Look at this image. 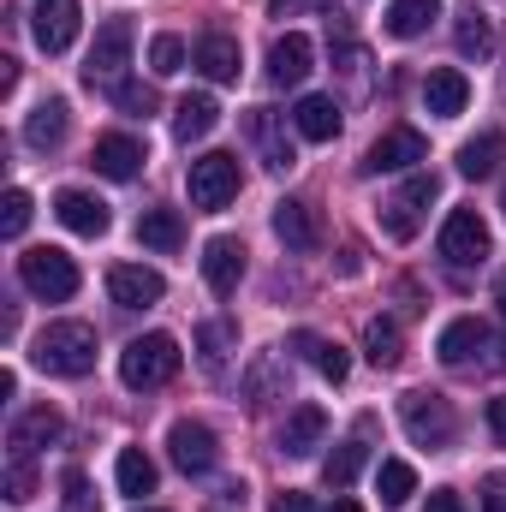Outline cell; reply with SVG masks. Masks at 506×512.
<instances>
[{
    "mask_svg": "<svg viewBox=\"0 0 506 512\" xmlns=\"http://www.w3.org/2000/svg\"><path fill=\"white\" fill-rule=\"evenodd\" d=\"M364 459H370V447H364V441H340V447L322 459V483H328V489H346V483L364 471Z\"/></svg>",
    "mask_w": 506,
    "mask_h": 512,
    "instance_id": "836d02e7",
    "label": "cell"
},
{
    "mask_svg": "<svg viewBox=\"0 0 506 512\" xmlns=\"http://www.w3.org/2000/svg\"><path fill=\"white\" fill-rule=\"evenodd\" d=\"M495 298H501V310H506V268H501V280H495Z\"/></svg>",
    "mask_w": 506,
    "mask_h": 512,
    "instance_id": "681fc988",
    "label": "cell"
},
{
    "mask_svg": "<svg viewBox=\"0 0 506 512\" xmlns=\"http://www.w3.org/2000/svg\"><path fill=\"white\" fill-rule=\"evenodd\" d=\"M66 501H72L78 512L90 507V483H84V471H66Z\"/></svg>",
    "mask_w": 506,
    "mask_h": 512,
    "instance_id": "b9f144b4",
    "label": "cell"
},
{
    "mask_svg": "<svg viewBox=\"0 0 506 512\" xmlns=\"http://www.w3.org/2000/svg\"><path fill=\"white\" fill-rule=\"evenodd\" d=\"M501 155H506V137L501 131H483V137H471V143L459 149V173H465V179H489V173L501 167Z\"/></svg>",
    "mask_w": 506,
    "mask_h": 512,
    "instance_id": "1f68e13d",
    "label": "cell"
},
{
    "mask_svg": "<svg viewBox=\"0 0 506 512\" xmlns=\"http://www.w3.org/2000/svg\"><path fill=\"white\" fill-rule=\"evenodd\" d=\"M78 24H84V6L78 0H36V48L42 54H66L78 42Z\"/></svg>",
    "mask_w": 506,
    "mask_h": 512,
    "instance_id": "5bb4252c",
    "label": "cell"
},
{
    "mask_svg": "<svg viewBox=\"0 0 506 512\" xmlns=\"http://www.w3.org/2000/svg\"><path fill=\"white\" fill-rule=\"evenodd\" d=\"M143 512H155V507H143Z\"/></svg>",
    "mask_w": 506,
    "mask_h": 512,
    "instance_id": "f907efd6",
    "label": "cell"
},
{
    "mask_svg": "<svg viewBox=\"0 0 506 512\" xmlns=\"http://www.w3.org/2000/svg\"><path fill=\"white\" fill-rule=\"evenodd\" d=\"M60 137H66V102H60V96H48V102L24 120V143H30V149H54Z\"/></svg>",
    "mask_w": 506,
    "mask_h": 512,
    "instance_id": "d6a6232c",
    "label": "cell"
},
{
    "mask_svg": "<svg viewBox=\"0 0 506 512\" xmlns=\"http://www.w3.org/2000/svg\"><path fill=\"white\" fill-rule=\"evenodd\" d=\"M441 256H447L453 268H477V262L489 256V227H483L477 209H453V215H447V227H441Z\"/></svg>",
    "mask_w": 506,
    "mask_h": 512,
    "instance_id": "30bf717a",
    "label": "cell"
},
{
    "mask_svg": "<svg viewBox=\"0 0 506 512\" xmlns=\"http://www.w3.org/2000/svg\"><path fill=\"white\" fill-rule=\"evenodd\" d=\"M435 12H441V0H393L381 24H387V36L411 42V36H423V30H429V18H435Z\"/></svg>",
    "mask_w": 506,
    "mask_h": 512,
    "instance_id": "f546056e",
    "label": "cell"
},
{
    "mask_svg": "<svg viewBox=\"0 0 506 512\" xmlns=\"http://www.w3.org/2000/svg\"><path fill=\"white\" fill-rule=\"evenodd\" d=\"M245 137L256 143V155H262L268 173H292V167H298V143H292V131H286V114L251 108V114H245Z\"/></svg>",
    "mask_w": 506,
    "mask_h": 512,
    "instance_id": "ba28073f",
    "label": "cell"
},
{
    "mask_svg": "<svg viewBox=\"0 0 506 512\" xmlns=\"http://www.w3.org/2000/svg\"><path fill=\"white\" fill-rule=\"evenodd\" d=\"M483 352H495V334H489V322H477V316L447 322V328H441V340H435V358H441V364H453V370L477 364Z\"/></svg>",
    "mask_w": 506,
    "mask_h": 512,
    "instance_id": "4fadbf2b",
    "label": "cell"
},
{
    "mask_svg": "<svg viewBox=\"0 0 506 512\" xmlns=\"http://www.w3.org/2000/svg\"><path fill=\"white\" fill-rule=\"evenodd\" d=\"M137 239L149 245V251L173 256L185 245V221H179V209H143V221H137Z\"/></svg>",
    "mask_w": 506,
    "mask_h": 512,
    "instance_id": "4316f807",
    "label": "cell"
},
{
    "mask_svg": "<svg viewBox=\"0 0 506 512\" xmlns=\"http://www.w3.org/2000/svg\"><path fill=\"white\" fill-rule=\"evenodd\" d=\"M108 298H114L120 310H149V304L167 298V280H161L155 268H143V262H114V268H108Z\"/></svg>",
    "mask_w": 506,
    "mask_h": 512,
    "instance_id": "8fae6325",
    "label": "cell"
},
{
    "mask_svg": "<svg viewBox=\"0 0 506 512\" xmlns=\"http://www.w3.org/2000/svg\"><path fill=\"white\" fill-rule=\"evenodd\" d=\"M149 72H155V78L185 72V42H179V36H155V42H149Z\"/></svg>",
    "mask_w": 506,
    "mask_h": 512,
    "instance_id": "74e56055",
    "label": "cell"
},
{
    "mask_svg": "<svg viewBox=\"0 0 506 512\" xmlns=\"http://www.w3.org/2000/svg\"><path fill=\"white\" fill-rule=\"evenodd\" d=\"M435 197H441V179H435V173H411V179L399 185V197L381 209V233H387V239H411V233H417V215H423Z\"/></svg>",
    "mask_w": 506,
    "mask_h": 512,
    "instance_id": "9c48e42d",
    "label": "cell"
},
{
    "mask_svg": "<svg viewBox=\"0 0 506 512\" xmlns=\"http://www.w3.org/2000/svg\"><path fill=\"white\" fill-rule=\"evenodd\" d=\"M310 60H316V48H310V36H298V30H286L274 48H268V78L274 84H286V90H298L304 78H310Z\"/></svg>",
    "mask_w": 506,
    "mask_h": 512,
    "instance_id": "603a6c76",
    "label": "cell"
},
{
    "mask_svg": "<svg viewBox=\"0 0 506 512\" xmlns=\"http://www.w3.org/2000/svg\"><path fill=\"white\" fill-rule=\"evenodd\" d=\"M30 358L42 376H90L96 370V328L90 322H48L30 340Z\"/></svg>",
    "mask_w": 506,
    "mask_h": 512,
    "instance_id": "6da1fadb",
    "label": "cell"
},
{
    "mask_svg": "<svg viewBox=\"0 0 506 512\" xmlns=\"http://www.w3.org/2000/svg\"><path fill=\"white\" fill-rule=\"evenodd\" d=\"M322 435H328V411H322V405H298V411H286V423H280V453H286V459H310V453L322 447Z\"/></svg>",
    "mask_w": 506,
    "mask_h": 512,
    "instance_id": "7402d4cb",
    "label": "cell"
},
{
    "mask_svg": "<svg viewBox=\"0 0 506 512\" xmlns=\"http://www.w3.org/2000/svg\"><path fill=\"white\" fill-rule=\"evenodd\" d=\"M143 143L126 137V131H108V137H96V149H90V167L102 173V179H137L143 173Z\"/></svg>",
    "mask_w": 506,
    "mask_h": 512,
    "instance_id": "d6986e66",
    "label": "cell"
},
{
    "mask_svg": "<svg viewBox=\"0 0 506 512\" xmlns=\"http://www.w3.org/2000/svg\"><path fill=\"white\" fill-rule=\"evenodd\" d=\"M114 483H120V495H131V501L155 495V459H149L143 447H120V459H114Z\"/></svg>",
    "mask_w": 506,
    "mask_h": 512,
    "instance_id": "83f0119b",
    "label": "cell"
},
{
    "mask_svg": "<svg viewBox=\"0 0 506 512\" xmlns=\"http://www.w3.org/2000/svg\"><path fill=\"white\" fill-rule=\"evenodd\" d=\"M108 96H114L120 114H155V90H149V84H114Z\"/></svg>",
    "mask_w": 506,
    "mask_h": 512,
    "instance_id": "ab89813d",
    "label": "cell"
},
{
    "mask_svg": "<svg viewBox=\"0 0 506 512\" xmlns=\"http://www.w3.org/2000/svg\"><path fill=\"white\" fill-rule=\"evenodd\" d=\"M60 429H66V423H60V411H54V405H36V411L12 417V429H6V447H12V459H24V465H30V459H36L48 441H60Z\"/></svg>",
    "mask_w": 506,
    "mask_h": 512,
    "instance_id": "9a60e30c",
    "label": "cell"
},
{
    "mask_svg": "<svg viewBox=\"0 0 506 512\" xmlns=\"http://www.w3.org/2000/svg\"><path fill=\"white\" fill-rule=\"evenodd\" d=\"M489 429H495V441L506 447V393L501 399H489Z\"/></svg>",
    "mask_w": 506,
    "mask_h": 512,
    "instance_id": "f6af8a7d",
    "label": "cell"
},
{
    "mask_svg": "<svg viewBox=\"0 0 506 512\" xmlns=\"http://www.w3.org/2000/svg\"><path fill=\"white\" fill-rule=\"evenodd\" d=\"M239 185H245V173H239V155H227V149H209L185 167V191L197 209H227L239 197Z\"/></svg>",
    "mask_w": 506,
    "mask_h": 512,
    "instance_id": "3957f363",
    "label": "cell"
},
{
    "mask_svg": "<svg viewBox=\"0 0 506 512\" xmlns=\"http://www.w3.org/2000/svg\"><path fill=\"white\" fill-rule=\"evenodd\" d=\"M417 161H429V143H423V131L393 126V131H381L376 143H370V155H364V173H405V167H417Z\"/></svg>",
    "mask_w": 506,
    "mask_h": 512,
    "instance_id": "7c38bea8",
    "label": "cell"
},
{
    "mask_svg": "<svg viewBox=\"0 0 506 512\" xmlns=\"http://www.w3.org/2000/svg\"><path fill=\"white\" fill-rule=\"evenodd\" d=\"M364 358H370L376 370H393V364H399V328H393L387 316H370V322H364Z\"/></svg>",
    "mask_w": 506,
    "mask_h": 512,
    "instance_id": "e575fe53",
    "label": "cell"
},
{
    "mask_svg": "<svg viewBox=\"0 0 506 512\" xmlns=\"http://www.w3.org/2000/svg\"><path fill=\"white\" fill-rule=\"evenodd\" d=\"M399 423H405V435L417 447H453V435H459V417H453V405L441 393H405Z\"/></svg>",
    "mask_w": 506,
    "mask_h": 512,
    "instance_id": "5b68a950",
    "label": "cell"
},
{
    "mask_svg": "<svg viewBox=\"0 0 506 512\" xmlns=\"http://www.w3.org/2000/svg\"><path fill=\"white\" fill-rule=\"evenodd\" d=\"M191 66L209 78V84H233L239 78V42L227 30H203L197 48H191Z\"/></svg>",
    "mask_w": 506,
    "mask_h": 512,
    "instance_id": "ffe728a7",
    "label": "cell"
},
{
    "mask_svg": "<svg viewBox=\"0 0 506 512\" xmlns=\"http://www.w3.org/2000/svg\"><path fill=\"white\" fill-rule=\"evenodd\" d=\"M227 346H233V328L227 322H203L197 328V358L209 376H227Z\"/></svg>",
    "mask_w": 506,
    "mask_h": 512,
    "instance_id": "d590c367",
    "label": "cell"
},
{
    "mask_svg": "<svg viewBox=\"0 0 506 512\" xmlns=\"http://www.w3.org/2000/svg\"><path fill=\"white\" fill-rule=\"evenodd\" d=\"M215 120H221V102H215V96H185V102L173 108V137H179V143H197V137L215 131Z\"/></svg>",
    "mask_w": 506,
    "mask_h": 512,
    "instance_id": "484cf974",
    "label": "cell"
},
{
    "mask_svg": "<svg viewBox=\"0 0 506 512\" xmlns=\"http://www.w3.org/2000/svg\"><path fill=\"white\" fill-rule=\"evenodd\" d=\"M18 280H24V292H36L48 304H66L78 292V262L66 251H54V245H36V251L18 256Z\"/></svg>",
    "mask_w": 506,
    "mask_h": 512,
    "instance_id": "277c9868",
    "label": "cell"
},
{
    "mask_svg": "<svg viewBox=\"0 0 506 512\" xmlns=\"http://www.w3.org/2000/svg\"><path fill=\"white\" fill-rule=\"evenodd\" d=\"M126 66H131V18H108L96 30V48L84 60V78L102 84V90H114V84H126Z\"/></svg>",
    "mask_w": 506,
    "mask_h": 512,
    "instance_id": "8992f818",
    "label": "cell"
},
{
    "mask_svg": "<svg viewBox=\"0 0 506 512\" xmlns=\"http://www.w3.org/2000/svg\"><path fill=\"white\" fill-rule=\"evenodd\" d=\"M292 131H298L304 143H334V137H340V108H334V96H298Z\"/></svg>",
    "mask_w": 506,
    "mask_h": 512,
    "instance_id": "cb8c5ba5",
    "label": "cell"
},
{
    "mask_svg": "<svg viewBox=\"0 0 506 512\" xmlns=\"http://www.w3.org/2000/svg\"><path fill=\"white\" fill-rule=\"evenodd\" d=\"M203 280H209V292L215 298H233L239 292V280H245V245L239 239H209L203 245Z\"/></svg>",
    "mask_w": 506,
    "mask_h": 512,
    "instance_id": "e0dca14e",
    "label": "cell"
},
{
    "mask_svg": "<svg viewBox=\"0 0 506 512\" xmlns=\"http://www.w3.org/2000/svg\"><path fill=\"white\" fill-rule=\"evenodd\" d=\"M501 209H506V197H501Z\"/></svg>",
    "mask_w": 506,
    "mask_h": 512,
    "instance_id": "816d5d0a",
    "label": "cell"
},
{
    "mask_svg": "<svg viewBox=\"0 0 506 512\" xmlns=\"http://www.w3.org/2000/svg\"><path fill=\"white\" fill-rule=\"evenodd\" d=\"M245 399L251 405H268V399H286V364L274 352H262L251 370H245Z\"/></svg>",
    "mask_w": 506,
    "mask_h": 512,
    "instance_id": "4dcf8cb0",
    "label": "cell"
},
{
    "mask_svg": "<svg viewBox=\"0 0 506 512\" xmlns=\"http://www.w3.org/2000/svg\"><path fill=\"white\" fill-rule=\"evenodd\" d=\"M328 512H364V507H358V501H346V495H340V501H334V507H328Z\"/></svg>",
    "mask_w": 506,
    "mask_h": 512,
    "instance_id": "c3c4849f",
    "label": "cell"
},
{
    "mask_svg": "<svg viewBox=\"0 0 506 512\" xmlns=\"http://www.w3.org/2000/svg\"><path fill=\"white\" fill-rule=\"evenodd\" d=\"M376 489H381V501H387V507H399V501H411V495H417V471H411L405 459H381Z\"/></svg>",
    "mask_w": 506,
    "mask_h": 512,
    "instance_id": "8d00e7d4",
    "label": "cell"
},
{
    "mask_svg": "<svg viewBox=\"0 0 506 512\" xmlns=\"http://www.w3.org/2000/svg\"><path fill=\"white\" fill-rule=\"evenodd\" d=\"M423 512H465V501H459L453 489H435V495H429V507H423Z\"/></svg>",
    "mask_w": 506,
    "mask_h": 512,
    "instance_id": "ee69618b",
    "label": "cell"
},
{
    "mask_svg": "<svg viewBox=\"0 0 506 512\" xmlns=\"http://www.w3.org/2000/svg\"><path fill=\"white\" fill-rule=\"evenodd\" d=\"M179 364H185V352H179L173 334H143V340H131L126 352H120V382H126L131 393H149V387L173 382Z\"/></svg>",
    "mask_w": 506,
    "mask_h": 512,
    "instance_id": "7a4b0ae2",
    "label": "cell"
},
{
    "mask_svg": "<svg viewBox=\"0 0 506 512\" xmlns=\"http://www.w3.org/2000/svg\"><path fill=\"white\" fill-rule=\"evenodd\" d=\"M6 501H12V507L36 501V471H30L24 459H12V465H6Z\"/></svg>",
    "mask_w": 506,
    "mask_h": 512,
    "instance_id": "60d3db41",
    "label": "cell"
},
{
    "mask_svg": "<svg viewBox=\"0 0 506 512\" xmlns=\"http://www.w3.org/2000/svg\"><path fill=\"white\" fill-rule=\"evenodd\" d=\"M453 42H459V54H465V60H489V54H495V18H489V12H477V6H465V12H459Z\"/></svg>",
    "mask_w": 506,
    "mask_h": 512,
    "instance_id": "f1b7e54d",
    "label": "cell"
},
{
    "mask_svg": "<svg viewBox=\"0 0 506 512\" xmlns=\"http://www.w3.org/2000/svg\"><path fill=\"white\" fill-rule=\"evenodd\" d=\"M465 102H471V78H465V72L435 66V72L423 78V108H429L435 120H459V114H465Z\"/></svg>",
    "mask_w": 506,
    "mask_h": 512,
    "instance_id": "44dd1931",
    "label": "cell"
},
{
    "mask_svg": "<svg viewBox=\"0 0 506 512\" xmlns=\"http://www.w3.org/2000/svg\"><path fill=\"white\" fill-rule=\"evenodd\" d=\"M292 352H298V358H310L328 382H346V376H352L346 346H334V340H322V334H310V328H304V334H292Z\"/></svg>",
    "mask_w": 506,
    "mask_h": 512,
    "instance_id": "d4e9b609",
    "label": "cell"
},
{
    "mask_svg": "<svg viewBox=\"0 0 506 512\" xmlns=\"http://www.w3.org/2000/svg\"><path fill=\"white\" fill-rule=\"evenodd\" d=\"M274 512H316L310 507V495H298V489H286V495H280V507Z\"/></svg>",
    "mask_w": 506,
    "mask_h": 512,
    "instance_id": "bcb514c9",
    "label": "cell"
},
{
    "mask_svg": "<svg viewBox=\"0 0 506 512\" xmlns=\"http://www.w3.org/2000/svg\"><path fill=\"white\" fill-rule=\"evenodd\" d=\"M12 84H18V60H0V96H12Z\"/></svg>",
    "mask_w": 506,
    "mask_h": 512,
    "instance_id": "7dc6e473",
    "label": "cell"
},
{
    "mask_svg": "<svg viewBox=\"0 0 506 512\" xmlns=\"http://www.w3.org/2000/svg\"><path fill=\"white\" fill-rule=\"evenodd\" d=\"M24 227H30V191H18V185H12V191H6V203H0V233H6V239H18Z\"/></svg>",
    "mask_w": 506,
    "mask_h": 512,
    "instance_id": "f35d334b",
    "label": "cell"
},
{
    "mask_svg": "<svg viewBox=\"0 0 506 512\" xmlns=\"http://www.w3.org/2000/svg\"><path fill=\"white\" fill-rule=\"evenodd\" d=\"M54 215H60V227L66 233H78V239H102L108 233V203L102 197H90V191H60L54 197Z\"/></svg>",
    "mask_w": 506,
    "mask_h": 512,
    "instance_id": "ac0fdd59",
    "label": "cell"
},
{
    "mask_svg": "<svg viewBox=\"0 0 506 512\" xmlns=\"http://www.w3.org/2000/svg\"><path fill=\"white\" fill-rule=\"evenodd\" d=\"M483 512H506V477H489L483 483Z\"/></svg>",
    "mask_w": 506,
    "mask_h": 512,
    "instance_id": "7bdbcfd3",
    "label": "cell"
},
{
    "mask_svg": "<svg viewBox=\"0 0 506 512\" xmlns=\"http://www.w3.org/2000/svg\"><path fill=\"white\" fill-rule=\"evenodd\" d=\"M167 453H173V465H179L185 477H209V471L221 465V441H215V429L197 423V417H179V423L167 429Z\"/></svg>",
    "mask_w": 506,
    "mask_h": 512,
    "instance_id": "52a82bcc",
    "label": "cell"
},
{
    "mask_svg": "<svg viewBox=\"0 0 506 512\" xmlns=\"http://www.w3.org/2000/svg\"><path fill=\"white\" fill-rule=\"evenodd\" d=\"M274 239H280L286 251H316V245H322L316 209H310L304 197H280V203H274Z\"/></svg>",
    "mask_w": 506,
    "mask_h": 512,
    "instance_id": "2e32d148",
    "label": "cell"
}]
</instances>
